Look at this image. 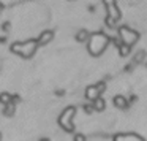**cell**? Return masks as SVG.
Wrapping results in <instances>:
<instances>
[{"instance_id": "5", "label": "cell", "mask_w": 147, "mask_h": 141, "mask_svg": "<svg viewBox=\"0 0 147 141\" xmlns=\"http://www.w3.org/2000/svg\"><path fill=\"white\" fill-rule=\"evenodd\" d=\"M119 38L123 45H128V46H133L134 43L139 40V33L136 30L130 29L128 26H122L119 27Z\"/></svg>"}, {"instance_id": "9", "label": "cell", "mask_w": 147, "mask_h": 141, "mask_svg": "<svg viewBox=\"0 0 147 141\" xmlns=\"http://www.w3.org/2000/svg\"><path fill=\"white\" fill-rule=\"evenodd\" d=\"M112 102H114V106H115V108L122 109V111H125V109L130 108V103H128V100L125 98L123 95H115Z\"/></svg>"}, {"instance_id": "20", "label": "cell", "mask_w": 147, "mask_h": 141, "mask_svg": "<svg viewBox=\"0 0 147 141\" xmlns=\"http://www.w3.org/2000/svg\"><path fill=\"white\" fill-rule=\"evenodd\" d=\"M134 102H136V97H134V95H131V97H130V100H128V103L131 105V103H134Z\"/></svg>"}, {"instance_id": "13", "label": "cell", "mask_w": 147, "mask_h": 141, "mask_svg": "<svg viewBox=\"0 0 147 141\" xmlns=\"http://www.w3.org/2000/svg\"><path fill=\"white\" fill-rule=\"evenodd\" d=\"M11 98H13V95H11L10 92H2L0 94V103H2V105H10L11 103ZM11 105H13V103H11Z\"/></svg>"}, {"instance_id": "10", "label": "cell", "mask_w": 147, "mask_h": 141, "mask_svg": "<svg viewBox=\"0 0 147 141\" xmlns=\"http://www.w3.org/2000/svg\"><path fill=\"white\" fill-rule=\"evenodd\" d=\"M89 37H90V33L87 32L86 29H81V30H78V33H76V41H79V43H84V41H89Z\"/></svg>"}, {"instance_id": "25", "label": "cell", "mask_w": 147, "mask_h": 141, "mask_svg": "<svg viewBox=\"0 0 147 141\" xmlns=\"http://www.w3.org/2000/svg\"><path fill=\"white\" fill-rule=\"evenodd\" d=\"M0 138H2V136H0Z\"/></svg>"}, {"instance_id": "7", "label": "cell", "mask_w": 147, "mask_h": 141, "mask_svg": "<svg viewBox=\"0 0 147 141\" xmlns=\"http://www.w3.org/2000/svg\"><path fill=\"white\" fill-rule=\"evenodd\" d=\"M52 40H54V32H52V30H45V32H41L38 37V45L45 46V45H48V43H51Z\"/></svg>"}, {"instance_id": "4", "label": "cell", "mask_w": 147, "mask_h": 141, "mask_svg": "<svg viewBox=\"0 0 147 141\" xmlns=\"http://www.w3.org/2000/svg\"><path fill=\"white\" fill-rule=\"evenodd\" d=\"M74 116H76V106H67L59 116V125L68 133L74 132V124H73Z\"/></svg>"}, {"instance_id": "6", "label": "cell", "mask_w": 147, "mask_h": 141, "mask_svg": "<svg viewBox=\"0 0 147 141\" xmlns=\"http://www.w3.org/2000/svg\"><path fill=\"white\" fill-rule=\"evenodd\" d=\"M114 141H146L142 136H139L138 133H120L115 135Z\"/></svg>"}, {"instance_id": "23", "label": "cell", "mask_w": 147, "mask_h": 141, "mask_svg": "<svg viewBox=\"0 0 147 141\" xmlns=\"http://www.w3.org/2000/svg\"><path fill=\"white\" fill-rule=\"evenodd\" d=\"M68 2H71V0H68Z\"/></svg>"}, {"instance_id": "2", "label": "cell", "mask_w": 147, "mask_h": 141, "mask_svg": "<svg viewBox=\"0 0 147 141\" xmlns=\"http://www.w3.org/2000/svg\"><path fill=\"white\" fill-rule=\"evenodd\" d=\"M38 38H30V40H26V41H16L10 46V51L18 54L19 57H24V59H30L33 54L36 52L38 49Z\"/></svg>"}, {"instance_id": "11", "label": "cell", "mask_w": 147, "mask_h": 141, "mask_svg": "<svg viewBox=\"0 0 147 141\" xmlns=\"http://www.w3.org/2000/svg\"><path fill=\"white\" fill-rule=\"evenodd\" d=\"M92 105H93V109H95V111H98V113L105 111V108H106V102H105V98H103V97H98V98H96Z\"/></svg>"}, {"instance_id": "21", "label": "cell", "mask_w": 147, "mask_h": 141, "mask_svg": "<svg viewBox=\"0 0 147 141\" xmlns=\"http://www.w3.org/2000/svg\"><path fill=\"white\" fill-rule=\"evenodd\" d=\"M40 141H51V140H49V138H41Z\"/></svg>"}, {"instance_id": "18", "label": "cell", "mask_w": 147, "mask_h": 141, "mask_svg": "<svg viewBox=\"0 0 147 141\" xmlns=\"http://www.w3.org/2000/svg\"><path fill=\"white\" fill-rule=\"evenodd\" d=\"M2 30H3V32H8V30H10V22H3V26H2Z\"/></svg>"}, {"instance_id": "3", "label": "cell", "mask_w": 147, "mask_h": 141, "mask_svg": "<svg viewBox=\"0 0 147 141\" xmlns=\"http://www.w3.org/2000/svg\"><path fill=\"white\" fill-rule=\"evenodd\" d=\"M103 3H105V7H106V11H108V16H106L105 22L109 29H114L122 18V13L117 7V2H115V0H103Z\"/></svg>"}, {"instance_id": "16", "label": "cell", "mask_w": 147, "mask_h": 141, "mask_svg": "<svg viewBox=\"0 0 147 141\" xmlns=\"http://www.w3.org/2000/svg\"><path fill=\"white\" fill-rule=\"evenodd\" d=\"M95 86H96V89L100 90V94H103L106 90V83H105V81H100V83L95 84Z\"/></svg>"}, {"instance_id": "15", "label": "cell", "mask_w": 147, "mask_h": 141, "mask_svg": "<svg viewBox=\"0 0 147 141\" xmlns=\"http://www.w3.org/2000/svg\"><path fill=\"white\" fill-rule=\"evenodd\" d=\"M82 109H84V113H86V114H92V113H95L92 103H86V105L82 106Z\"/></svg>"}, {"instance_id": "1", "label": "cell", "mask_w": 147, "mask_h": 141, "mask_svg": "<svg viewBox=\"0 0 147 141\" xmlns=\"http://www.w3.org/2000/svg\"><path fill=\"white\" fill-rule=\"evenodd\" d=\"M109 41H111V38L108 35H105L103 32L90 33L89 41H87V49H89L90 56H95V57L101 56L105 52V49L108 48Z\"/></svg>"}, {"instance_id": "22", "label": "cell", "mask_w": 147, "mask_h": 141, "mask_svg": "<svg viewBox=\"0 0 147 141\" xmlns=\"http://www.w3.org/2000/svg\"><path fill=\"white\" fill-rule=\"evenodd\" d=\"M5 41V38H0V43H3Z\"/></svg>"}, {"instance_id": "8", "label": "cell", "mask_w": 147, "mask_h": 141, "mask_svg": "<svg viewBox=\"0 0 147 141\" xmlns=\"http://www.w3.org/2000/svg\"><path fill=\"white\" fill-rule=\"evenodd\" d=\"M98 97H101V94H100V90L96 89V86L95 84H93V86H89L86 89V98L89 100V102H95L96 98H98Z\"/></svg>"}, {"instance_id": "19", "label": "cell", "mask_w": 147, "mask_h": 141, "mask_svg": "<svg viewBox=\"0 0 147 141\" xmlns=\"http://www.w3.org/2000/svg\"><path fill=\"white\" fill-rule=\"evenodd\" d=\"M19 97H18V95H13V98H11V103H13V105H16V103H19Z\"/></svg>"}, {"instance_id": "17", "label": "cell", "mask_w": 147, "mask_h": 141, "mask_svg": "<svg viewBox=\"0 0 147 141\" xmlns=\"http://www.w3.org/2000/svg\"><path fill=\"white\" fill-rule=\"evenodd\" d=\"M73 141H86V136H84L82 133H78V135H74V140Z\"/></svg>"}, {"instance_id": "12", "label": "cell", "mask_w": 147, "mask_h": 141, "mask_svg": "<svg viewBox=\"0 0 147 141\" xmlns=\"http://www.w3.org/2000/svg\"><path fill=\"white\" fill-rule=\"evenodd\" d=\"M3 116H7V117H11V116H14V113H16V105H5L3 106Z\"/></svg>"}, {"instance_id": "24", "label": "cell", "mask_w": 147, "mask_h": 141, "mask_svg": "<svg viewBox=\"0 0 147 141\" xmlns=\"http://www.w3.org/2000/svg\"><path fill=\"white\" fill-rule=\"evenodd\" d=\"M0 10H2V7H0Z\"/></svg>"}, {"instance_id": "14", "label": "cell", "mask_w": 147, "mask_h": 141, "mask_svg": "<svg viewBox=\"0 0 147 141\" xmlns=\"http://www.w3.org/2000/svg\"><path fill=\"white\" fill-rule=\"evenodd\" d=\"M131 52V46H128V45H123L122 43L120 45V48H119V54L122 56V57H127L128 54Z\"/></svg>"}]
</instances>
